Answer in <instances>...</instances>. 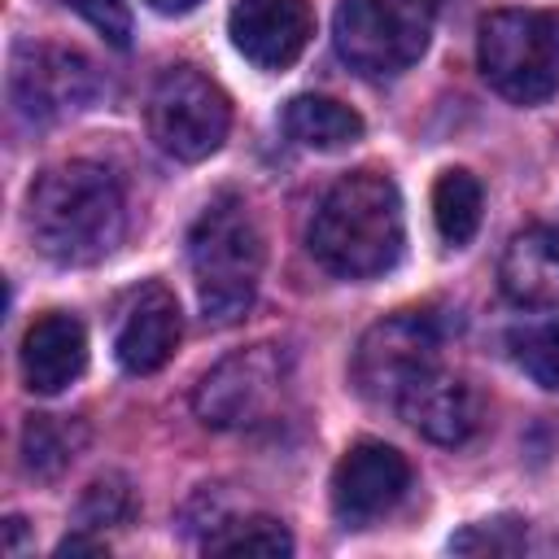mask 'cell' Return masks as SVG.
<instances>
[{"label": "cell", "mask_w": 559, "mask_h": 559, "mask_svg": "<svg viewBox=\"0 0 559 559\" xmlns=\"http://www.w3.org/2000/svg\"><path fill=\"white\" fill-rule=\"evenodd\" d=\"M127 205L118 179L96 162H57L26 192L31 245L57 266H92L122 240Z\"/></svg>", "instance_id": "1"}, {"label": "cell", "mask_w": 559, "mask_h": 559, "mask_svg": "<svg viewBox=\"0 0 559 559\" xmlns=\"http://www.w3.org/2000/svg\"><path fill=\"white\" fill-rule=\"evenodd\" d=\"M310 253L341 280H371L384 275L402 258V197L397 183L380 170H349L341 175L314 218H310Z\"/></svg>", "instance_id": "2"}, {"label": "cell", "mask_w": 559, "mask_h": 559, "mask_svg": "<svg viewBox=\"0 0 559 559\" xmlns=\"http://www.w3.org/2000/svg\"><path fill=\"white\" fill-rule=\"evenodd\" d=\"M188 262L205 323H236L253 306L266 266V240L253 210L240 197L210 201L188 231Z\"/></svg>", "instance_id": "3"}, {"label": "cell", "mask_w": 559, "mask_h": 559, "mask_svg": "<svg viewBox=\"0 0 559 559\" xmlns=\"http://www.w3.org/2000/svg\"><path fill=\"white\" fill-rule=\"evenodd\" d=\"M480 74L515 105L559 92V9H498L480 22Z\"/></svg>", "instance_id": "4"}, {"label": "cell", "mask_w": 559, "mask_h": 559, "mask_svg": "<svg viewBox=\"0 0 559 559\" xmlns=\"http://www.w3.org/2000/svg\"><path fill=\"white\" fill-rule=\"evenodd\" d=\"M441 4L445 0H341L332 17L336 52L358 74H402L424 57Z\"/></svg>", "instance_id": "5"}, {"label": "cell", "mask_w": 559, "mask_h": 559, "mask_svg": "<svg viewBox=\"0 0 559 559\" xmlns=\"http://www.w3.org/2000/svg\"><path fill=\"white\" fill-rule=\"evenodd\" d=\"M144 122H148L153 144L170 153L175 162H205L227 140L231 100L197 66H170L157 74L148 92Z\"/></svg>", "instance_id": "6"}, {"label": "cell", "mask_w": 559, "mask_h": 559, "mask_svg": "<svg viewBox=\"0 0 559 559\" xmlns=\"http://www.w3.org/2000/svg\"><path fill=\"white\" fill-rule=\"evenodd\" d=\"M288 384V354L280 345H249L214 362L197 389L192 411L205 428H253L262 424Z\"/></svg>", "instance_id": "7"}, {"label": "cell", "mask_w": 559, "mask_h": 559, "mask_svg": "<svg viewBox=\"0 0 559 559\" xmlns=\"http://www.w3.org/2000/svg\"><path fill=\"white\" fill-rule=\"evenodd\" d=\"M437 349H441V336L428 314L419 310L389 314L362 332L354 362H349V380L367 402L397 406L406 384L437 362Z\"/></svg>", "instance_id": "8"}, {"label": "cell", "mask_w": 559, "mask_h": 559, "mask_svg": "<svg viewBox=\"0 0 559 559\" xmlns=\"http://www.w3.org/2000/svg\"><path fill=\"white\" fill-rule=\"evenodd\" d=\"M9 92L26 118L52 122V118H66L74 109H87L100 96V79L83 52L57 48V44H35V48H22L13 57Z\"/></svg>", "instance_id": "9"}, {"label": "cell", "mask_w": 559, "mask_h": 559, "mask_svg": "<svg viewBox=\"0 0 559 559\" xmlns=\"http://www.w3.org/2000/svg\"><path fill=\"white\" fill-rule=\"evenodd\" d=\"M411 489V463L384 441H354L332 472V511L345 528L389 515Z\"/></svg>", "instance_id": "10"}, {"label": "cell", "mask_w": 559, "mask_h": 559, "mask_svg": "<svg viewBox=\"0 0 559 559\" xmlns=\"http://www.w3.org/2000/svg\"><path fill=\"white\" fill-rule=\"evenodd\" d=\"M419 437L437 441V445H463L476 437L480 419H485V406H480V393L467 376L459 371H445L441 362H432L428 371H419L406 393L397 397L393 406Z\"/></svg>", "instance_id": "11"}, {"label": "cell", "mask_w": 559, "mask_h": 559, "mask_svg": "<svg viewBox=\"0 0 559 559\" xmlns=\"http://www.w3.org/2000/svg\"><path fill=\"white\" fill-rule=\"evenodd\" d=\"M227 35L258 70H288L314 35V13L306 0H240L227 17Z\"/></svg>", "instance_id": "12"}, {"label": "cell", "mask_w": 559, "mask_h": 559, "mask_svg": "<svg viewBox=\"0 0 559 559\" xmlns=\"http://www.w3.org/2000/svg\"><path fill=\"white\" fill-rule=\"evenodd\" d=\"M179 336H183V314L175 293L166 284H144L118 319L114 358L131 376H153L175 358Z\"/></svg>", "instance_id": "13"}, {"label": "cell", "mask_w": 559, "mask_h": 559, "mask_svg": "<svg viewBox=\"0 0 559 559\" xmlns=\"http://www.w3.org/2000/svg\"><path fill=\"white\" fill-rule=\"evenodd\" d=\"M22 380L31 393H61L70 389L87 367V332L74 314L48 310L39 314L22 336Z\"/></svg>", "instance_id": "14"}, {"label": "cell", "mask_w": 559, "mask_h": 559, "mask_svg": "<svg viewBox=\"0 0 559 559\" xmlns=\"http://www.w3.org/2000/svg\"><path fill=\"white\" fill-rule=\"evenodd\" d=\"M498 284L507 301L524 310L559 306V231L555 227H524L507 240L498 262Z\"/></svg>", "instance_id": "15"}, {"label": "cell", "mask_w": 559, "mask_h": 559, "mask_svg": "<svg viewBox=\"0 0 559 559\" xmlns=\"http://www.w3.org/2000/svg\"><path fill=\"white\" fill-rule=\"evenodd\" d=\"M284 131L306 148H345L362 140V118L332 96H293L284 105Z\"/></svg>", "instance_id": "16"}, {"label": "cell", "mask_w": 559, "mask_h": 559, "mask_svg": "<svg viewBox=\"0 0 559 559\" xmlns=\"http://www.w3.org/2000/svg\"><path fill=\"white\" fill-rule=\"evenodd\" d=\"M87 428L79 419L66 415H31L22 424V463L31 476H57L74 463V454L83 450Z\"/></svg>", "instance_id": "17"}, {"label": "cell", "mask_w": 559, "mask_h": 559, "mask_svg": "<svg viewBox=\"0 0 559 559\" xmlns=\"http://www.w3.org/2000/svg\"><path fill=\"white\" fill-rule=\"evenodd\" d=\"M480 210H485V192L476 183L472 170H441L432 183V223L441 231L445 245H467L480 227Z\"/></svg>", "instance_id": "18"}, {"label": "cell", "mask_w": 559, "mask_h": 559, "mask_svg": "<svg viewBox=\"0 0 559 559\" xmlns=\"http://www.w3.org/2000/svg\"><path fill=\"white\" fill-rule=\"evenodd\" d=\"M210 555H262V559H280L293 555V537L275 515H236V520H218L214 533L205 537Z\"/></svg>", "instance_id": "19"}, {"label": "cell", "mask_w": 559, "mask_h": 559, "mask_svg": "<svg viewBox=\"0 0 559 559\" xmlns=\"http://www.w3.org/2000/svg\"><path fill=\"white\" fill-rule=\"evenodd\" d=\"M507 345H511L515 367L528 380H537L542 389H559V314L524 323V328H511Z\"/></svg>", "instance_id": "20"}, {"label": "cell", "mask_w": 559, "mask_h": 559, "mask_svg": "<svg viewBox=\"0 0 559 559\" xmlns=\"http://www.w3.org/2000/svg\"><path fill=\"white\" fill-rule=\"evenodd\" d=\"M450 550H459V555H520V550H528V528L520 520H480V524H467L459 537H450Z\"/></svg>", "instance_id": "21"}, {"label": "cell", "mask_w": 559, "mask_h": 559, "mask_svg": "<svg viewBox=\"0 0 559 559\" xmlns=\"http://www.w3.org/2000/svg\"><path fill=\"white\" fill-rule=\"evenodd\" d=\"M131 515V485L122 476H100L83 489L79 498V524L83 528H105V524H122Z\"/></svg>", "instance_id": "22"}, {"label": "cell", "mask_w": 559, "mask_h": 559, "mask_svg": "<svg viewBox=\"0 0 559 559\" xmlns=\"http://www.w3.org/2000/svg\"><path fill=\"white\" fill-rule=\"evenodd\" d=\"M114 48H127V39H131V17H127V9H122V0H70Z\"/></svg>", "instance_id": "23"}, {"label": "cell", "mask_w": 559, "mask_h": 559, "mask_svg": "<svg viewBox=\"0 0 559 559\" xmlns=\"http://www.w3.org/2000/svg\"><path fill=\"white\" fill-rule=\"evenodd\" d=\"M105 550H109V546H105L100 537H79V533L57 546V555H105Z\"/></svg>", "instance_id": "24"}, {"label": "cell", "mask_w": 559, "mask_h": 559, "mask_svg": "<svg viewBox=\"0 0 559 559\" xmlns=\"http://www.w3.org/2000/svg\"><path fill=\"white\" fill-rule=\"evenodd\" d=\"M153 13H166V17H179V13H192L201 0H144Z\"/></svg>", "instance_id": "25"}, {"label": "cell", "mask_w": 559, "mask_h": 559, "mask_svg": "<svg viewBox=\"0 0 559 559\" xmlns=\"http://www.w3.org/2000/svg\"><path fill=\"white\" fill-rule=\"evenodd\" d=\"M66 4H70V0H66Z\"/></svg>", "instance_id": "26"}]
</instances>
